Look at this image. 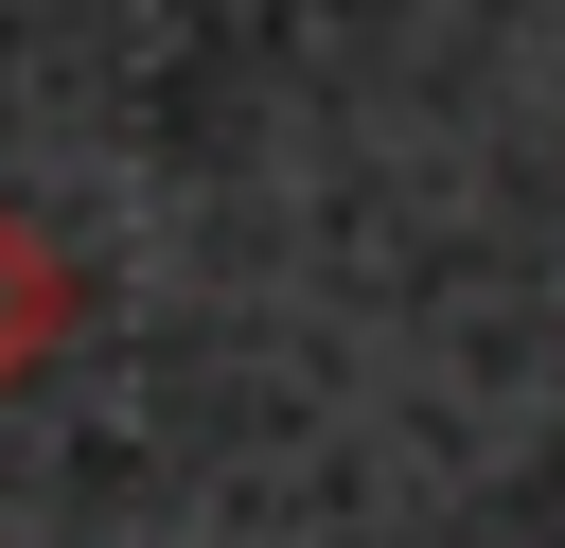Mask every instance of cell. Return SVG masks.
<instances>
[{
	"label": "cell",
	"mask_w": 565,
	"mask_h": 548,
	"mask_svg": "<svg viewBox=\"0 0 565 548\" xmlns=\"http://www.w3.org/2000/svg\"><path fill=\"white\" fill-rule=\"evenodd\" d=\"M53 336H71V247H53L35 212H0V389H18Z\"/></svg>",
	"instance_id": "cell-1"
}]
</instances>
